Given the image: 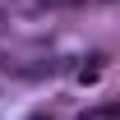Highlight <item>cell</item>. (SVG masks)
I'll use <instances>...</instances> for the list:
<instances>
[{"label": "cell", "mask_w": 120, "mask_h": 120, "mask_svg": "<svg viewBox=\"0 0 120 120\" xmlns=\"http://www.w3.org/2000/svg\"><path fill=\"white\" fill-rule=\"evenodd\" d=\"M42 5H79V0H42Z\"/></svg>", "instance_id": "cell-1"}]
</instances>
